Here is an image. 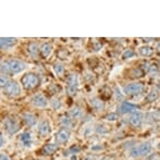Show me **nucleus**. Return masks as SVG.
Segmentation results:
<instances>
[{"mask_svg": "<svg viewBox=\"0 0 160 160\" xmlns=\"http://www.w3.org/2000/svg\"><path fill=\"white\" fill-rule=\"evenodd\" d=\"M26 63L23 61L15 59L6 60L4 62H1V74L4 75H13V74L22 73L26 69Z\"/></svg>", "mask_w": 160, "mask_h": 160, "instance_id": "1", "label": "nucleus"}, {"mask_svg": "<svg viewBox=\"0 0 160 160\" xmlns=\"http://www.w3.org/2000/svg\"><path fill=\"white\" fill-rule=\"evenodd\" d=\"M2 93L6 96L11 97V98H14V97H18L22 94V88L20 86V84L15 81L10 80V82L7 84V86H4L2 88Z\"/></svg>", "mask_w": 160, "mask_h": 160, "instance_id": "2", "label": "nucleus"}, {"mask_svg": "<svg viewBox=\"0 0 160 160\" xmlns=\"http://www.w3.org/2000/svg\"><path fill=\"white\" fill-rule=\"evenodd\" d=\"M21 84L28 91L34 89L39 84V78L35 73H28L21 78Z\"/></svg>", "mask_w": 160, "mask_h": 160, "instance_id": "3", "label": "nucleus"}, {"mask_svg": "<svg viewBox=\"0 0 160 160\" xmlns=\"http://www.w3.org/2000/svg\"><path fill=\"white\" fill-rule=\"evenodd\" d=\"M145 89L143 83L141 82H133V83H128L123 87V94L128 96H136L142 94Z\"/></svg>", "mask_w": 160, "mask_h": 160, "instance_id": "4", "label": "nucleus"}, {"mask_svg": "<svg viewBox=\"0 0 160 160\" xmlns=\"http://www.w3.org/2000/svg\"><path fill=\"white\" fill-rule=\"evenodd\" d=\"M3 128L9 135H14L20 131V123L14 117H7L3 121Z\"/></svg>", "mask_w": 160, "mask_h": 160, "instance_id": "5", "label": "nucleus"}, {"mask_svg": "<svg viewBox=\"0 0 160 160\" xmlns=\"http://www.w3.org/2000/svg\"><path fill=\"white\" fill-rule=\"evenodd\" d=\"M71 137V132L69 128H61L55 135V142L57 145H65L70 141Z\"/></svg>", "mask_w": 160, "mask_h": 160, "instance_id": "6", "label": "nucleus"}, {"mask_svg": "<svg viewBox=\"0 0 160 160\" xmlns=\"http://www.w3.org/2000/svg\"><path fill=\"white\" fill-rule=\"evenodd\" d=\"M137 110H138V106L125 100L121 101L120 106L118 108V112L120 114H131L133 112L137 111Z\"/></svg>", "mask_w": 160, "mask_h": 160, "instance_id": "7", "label": "nucleus"}, {"mask_svg": "<svg viewBox=\"0 0 160 160\" xmlns=\"http://www.w3.org/2000/svg\"><path fill=\"white\" fill-rule=\"evenodd\" d=\"M30 103L36 108H40V109H44V108L48 107V100L44 95L42 94H36L34 95L32 98L30 99Z\"/></svg>", "mask_w": 160, "mask_h": 160, "instance_id": "8", "label": "nucleus"}, {"mask_svg": "<svg viewBox=\"0 0 160 160\" xmlns=\"http://www.w3.org/2000/svg\"><path fill=\"white\" fill-rule=\"evenodd\" d=\"M128 121V123H130L131 127L141 128V125L143 124V121H144V114L142 113L141 111H135L130 114Z\"/></svg>", "mask_w": 160, "mask_h": 160, "instance_id": "9", "label": "nucleus"}, {"mask_svg": "<svg viewBox=\"0 0 160 160\" xmlns=\"http://www.w3.org/2000/svg\"><path fill=\"white\" fill-rule=\"evenodd\" d=\"M18 38L15 37H1L0 38V47L2 50H9L18 44Z\"/></svg>", "mask_w": 160, "mask_h": 160, "instance_id": "10", "label": "nucleus"}, {"mask_svg": "<svg viewBox=\"0 0 160 160\" xmlns=\"http://www.w3.org/2000/svg\"><path fill=\"white\" fill-rule=\"evenodd\" d=\"M51 132V127L48 120H42L38 124V134L42 137H47Z\"/></svg>", "mask_w": 160, "mask_h": 160, "instance_id": "11", "label": "nucleus"}, {"mask_svg": "<svg viewBox=\"0 0 160 160\" xmlns=\"http://www.w3.org/2000/svg\"><path fill=\"white\" fill-rule=\"evenodd\" d=\"M20 142H21L22 146L26 148H31L34 144V139H33V135L31 132H23L19 137Z\"/></svg>", "mask_w": 160, "mask_h": 160, "instance_id": "12", "label": "nucleus"}, {"mask_svg": "<svg viewBox=\"0 0 160 160\" xmlns=\"http://www.w3.org/2000/svg\"><path fill=\"white\" fill-rule=\"evenodd\" d=\"M53 51V46L50 42H42L39 47V53L42 58H48Z\"/></svg>", "mask_w": 160, "mask_h": 160, "instance_id": "13", "label": "nucleus"}, {"mask_svg": "<svg viewBox=\"0 0 160 160\" xmlns=\"http://www.w3.org/2000/svg\"><path fill=\"white\" fill-rule=\"evenodd\" d=\"M68 116L73 119V120L74 119H81L84 116V112H83L82 108H80L78 106H74V107H72L71 109L68 111Z\"/></svg>", "mask_w": 160, "mask_h": 160, "instance_id": "14", "label": "nucleus"}, {"mask_svg": "<svg viewBox=\"0 0 160 160\" xmlns=\"http://www.w3.org/2000/svg\"><path fill=\"white\" fill-rule=\"evenodd\" d=\"M138 149L141 157H147L152 152V144L149 142H144L141 145H138Z\"/></svg>", "mask_w": 160, "mask_h": 160, "instance_id": "15", "label": "nucleus"}, {"mask_svg": "<svg viewBox=\"0 0 160 160\" xmlns=\"http://www.w3.org/2000/svg\"><path fill=\"white\" fill-rule=\"evenodd\" d=\"M23 121L30 128H33L37 124V118L33 113H31V112H26V113L23 114Z\"/></svg>", "mask_w": 160, "mask_h": 160, "instance_id": "16", "label": "nucleus"}, {"mask_svg": "<svg viewBox=\"0 0 160 160\" xmlns=\"http://www.w3.org/2000/svg\"><path fill=\"white\" fill-rule=\"evenodd\" d=\"M89 103H91L92 108H93L94 110H96V111H102V110L105 109V102H103L100 98H97V97L92 98L91 100H89Z\"/></svg>", "mask_w": 160, "mask_h": 160, "instance_id": "17", "label": "nucleus"}, {"mask_svg": "<svg viewBox=\"0 0 160 160\" xmlns=\"http://www.w3.org/2000/svg\"><path fill=\"white\" fill-rule=\"evenodd\" d=\"M67 87H78V76L75 73H71L70 75H68L67 80Z\"/></svg>", "mask_w": 160, "mask_h": 160, "instance_id": "18", "label": "nucleus"}, {"mask_svg": "<svg viewBox=\"0 0 160 160\" xmlns=\"http://www.w3.org/2000/svg\"><path fill=\"white\" fill-rule=\"evenodd\" d=\"M58 149V145L57 144H46V145L42 147V154L45 155V156H49V155H52L55 152H57Z\"/></svg>", "mask_w": 160, "mask_h": 160, "instance_id": "19", "label": "nucleus"}, {"mask_svg": "<svg viewBox=\"0 0 160 160\" xmlns=\"http://www.w3.org/2000/svg\"><path fill=\"white\" fill-rule=\"evenodd\" d=\"M60 123H61L62 128H73L75 127V122L72 118H70L69 116H64V117H61L60 118Z\"/></svg>", "mask_w": 160, "mask_h": 160, "instance_id": "20", "label": "nucleus"}, {"mask_svg": "<svg viewBox=\"0 0 160 160\" xmlns=\"http://www.w3.org/2000/svg\"><path fill=\"white\" fill-rule=\"evenodd\" d=\"M154 53V49L150 46H147V45H144V46L138 47V55L141 57H150Z\"/></svg>", "mask_w": 160, "mask_h": 160, "instance_id": "21", "label": "nucleus"}, {"mask_svg": "<svg viewBox=\"0 0 160 160\" xmlns=\"http://www.w3.org/2000/svg\"><path fill=\"white\" fill-rule=\"evenodd\" d=\"M28 51L30 53V56L34 59H37L38 58V55H39V47L36 42H31L28 47Z\"/></svg>", "mask_w": 160, "mask_h": 160, "instance_id": "22", "label": "nucleus"}, {"mask_svg": "<svg viewBox=\"0 0 160 160\" xmlns=\"http://www.w3.org/2000/svg\"><path fill=\"white\" fill-rule=\"evenodd\" d=\"M52 70H53V73H55L57 76H59V78L63 76V74L65 72V68L61 62H56V63H53Z\"/></svg>", "mask_w": 160, "mask_h": 160, "instance_id": "23", "label": "nucleus"}, {"mask_svg": "<svg viewBox=\"0 0 160 160\" xmlns=\"http://www.w3.org/2000/svg\"><path fill=\"white\" fill-rule=\"evenodd\" d=\"M159 98V93L157 91H150L149 93L147 94V96H146V101L147 102H154V101H156L157 99Z\"/></svg>", "mask_w": 160, "mask_h": 160, "instance_id": "24", "label": "nucleus"}, {"mask_svg": "<svg viewBox=\"0 0 160 160\" xmlns=\"http://www.w3.org/2000/svg\"><path fill=\"white\" fill-rule=\"evenodd\" d=\"M50 107L52 108L53 110H60L62 108V102L60 101V99H58V98H52L50 100Z\"/></svg>", "mask_w": 160, "mask_h": 160, "instance_id": "25", "label": "nucleus"}, {"mask_svg": "<svg viewBox=\"0 0 160 160\" xmlns=\"http://www.w3.org/2000/svg\"><path fill=\"white\" fill-rule=\"evenodd\" d=\"M80 150H81V148L78 147V145H73V146H71V147H70L67 152H64L63 155H64V156H70V155L74 156V155L78 154V152H80Z\"/></svg>", "mask_w": 160, "mask_h": 160, "instance_id": "26", "label": "nucleus"}, {"mask_svg": "<svg viewBox=\"0 0 160 160\" xmlns=\"http://www.w3.org/2000/svg\"><path fill=\"white\" fill-rule=\"evenodd\" d=\"M135 56V51L133 50V49H131V48H128V49H125L124 51L122 52V59L123 60H128V59H131V58H133Z\"/></svg>", "mask_w": 160, "mask_h": 160, "instance_id": "27", "label": "nucleus"}, {"mask_svg": "<svg viewBox=\"0 0 160 160\" xmlns=\"http://www.w3.org/2000/svg\"><path fill=\"white\" fill-rule=\"evenodd\" d=\"M128 152H130V156L132 157V158H138V157H141L138 146H133V147H131V149Z\"/></svg>", "mask_w": 160, "mask_h": 160, "instance_id": "28", "label": "nucleus"}, {"mask_svg": "<svg viewBox=\"0 0 160 160\" xmlns=\"http://www.w3.org/2000/svg\"><path fill=\"white\" fill-rule=\"evenodd\" d=\"M95 132L97 134H106V133H108V128L102 124H97L95 127Z\"/></svg>", "mask_w": 160, "mask_h": 160, "instance_id": "29", "label": "nucleus"}, {"mask_svg": "<svg viewBox=\"0 0 160 160\" xmlns=\"http://www.w3.org/2000/svg\"><path fill=\"white\" fill-rule=\"evenodd\" d=\"M105 119L107 121H110V122H113V121H117L119 119V114L116 113V112H110L105 117Z\"/></svg>", "mask_w": 160, "mask_h": 160, "instance_id": "30", "label": "nucleus"}, {"mask_svg": "<svg viewBox=\"0 0 160 160\" xmlns=\"http://www.w3.org/2000/svg\"><path fill=\"white\" fill-rule=\"evenodd\" d=\"M10 82V80L8 78V75H4V74H1L0 76V85H1V89L3 88L4 86H7V84Z\"/></svg>", "mask_w": 160, "mask_h": 160, "instance_id": "31", "label": "nucleus"}, {"mask_svg": "<svg viewBox=\"0 0 160 160\" xmlns=\"http://www.w3.org/2000/svg\"><path fill=\"white\" fill-rule=\"evenodd\" d=\"M78 92V87H67V93L69 96H75Z\"/></svg>", "mask_w": 160, "mask_h": 160, "instance_id": "32", "label": "nucleus"}, {"mask_svg": "<svg viewBox=\"0 0 160 160\" xmlns=\"http://www.w3.org/2000/svg\"><path fill=\"white\" fill-rule=\"evenodd\" d=\"M152 117V119L154 121H160V110H157V111L152 112V113L149 114Z\"/></svg>", "mask_w": 160, "mask_h": 160, "instance_id": "33", "label": "nucleus"}, {"mask_svg": "<svg viewBox=\"0 0 160 160\" xmlns=\"http://www.w3.org/2000/svg\"><path fill=\"white\" fill-rule=\"evenodd\" d=\"M91 149L93 150V152H100V150L103 149V146H101L100 144H96V145L92 146Z\"/></svg>", "mask_w": 160, "mask_h": 160, "instance_id": "34", "label": "nucleus"}, {"mask_svg": "<svg viewBox=\"0 0 160 160\" xmlns=\"http://www.w3.org/2000/svg\"><path fill=\"white\" fill-rule=\"evenodd\" d=\"M4 144H6V138L3 136V133H1V135H0V147H3Z\"/></svg>", "mask_w": 160, "mask_h": 160, "instance_id": "35", "label": "nucleus"}, {"mask_svg": "<svg viewBox=\"0 0 160 160\" xmlns=\"http://www.w3.org/2000/svg\"><path fill=\"white\" fill-rule=\"evenodd\" d=\"M0 160H11V159H10V157H9L7 154H4V152H1V154H0Z\"/></svg>", "mask_w": 160, "mask_h": 160, "instance_id": "36", "label": "nucleus"}, {"mask_svg": "<svg viewBox=\"0 0 160 160\" xmlns=\"http://www.w3.org/2000/svg\"><path fill=\"white\" fill-rule=\"evenodd\" d=\"M118 93H121L120 89H119V88H116V96H117V99H118V100H122L123 95H121V94H118Z\"/></svg>", "mask_w": 160, "mask_h": 160, "instance_id": "37", "label": "nucleus"}, {"mask_svg": "<svg viewBox=\"0 0 160 160\" xmlns=\"http://www.w3.org/2000/svg\"><path fill=\"white\" fill-rule=\"evenodd\" d=\"M83 160H96V159H95V157H94V156H87V157H85Z\"/></svg>", "mask_w": 160, "mask_h": 160, "instance_id": "38", "label": "nucleus"}, {"mask_svg": "<svg viewBox=\"0 0 160 160\" xmlns=\"http://www.w3.org/2000/svg\"><path fill=\"white\" fill-rule=\"evenodd\" d=\"M157 51H158V53L160 55V44L158 45V47H157Z\"/></svg>", "mask_w": 160, "mask_h": 160, "instance_id": "39", "label": "nucleus"}, {"mask_svg": "<svg viewBox=\"0 0 160 160\" xmlns=\"http://www.w3.org/2000/svg\"><path fill=\"white\" fill-rule=\"evenodd\" d=\"M99 160H109L108 158H101V159H99Z\"/></svg>", "mask_w": 160, "mask_h": 160, "instance_id": "40", "label": "nucleus"}, {"mask_svg": "<svg viewBox=\"0 0 160 160\" xmlns=\"http://www.w3.org/2000/svg\"><path fill=\"white\" fill-rule=\"evenodd\" d=\"M159 68H160V61H159Z\"/></svg>", "mask_w": 160, "mask_h": 160, "instance_id": "41", "label": "nucleus"}, {"mask_svg": "<svg viewBox=\"0 0 160 160\" xmlns=\"http://www.w3.org/2000/svg\"><path fill=\"white\" fill-rule=\"evenodd\" d=\"M156 160H160V159H156Z\"/></svg>", "mask_w": 160, "mask_h": 160, "instance_id": "42", "label": "nucleus"}]
</instances>
